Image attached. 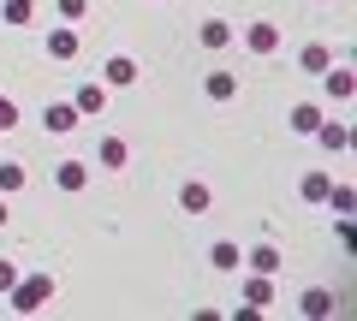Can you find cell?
Instances as JSON below:
<instances>
[{
	"instance_id": "cell-26",
	"label": "cell",
	"mask_w": 357,
	"mask_h": 321,
	"mask_svg": "<svg viewBox=\"0 0 357 321\" xmlns=\"http://www.w3.org/2000/svg\"><path fill=\"white\" fill-rule=\"evenodd\" d=\"M13 280H18V262H6V256H0V297L13 292Z\"/></svg>"
},
{
	"instance_id": "cell-3",
	"label": "cell",
	"mask_w": 357,
	"mask_h": 321,
	"mask_svg": "<svg viewBox=\"0 0 357 321\" xmlns=\"http://www.w3.org/2000/svg\"><path fill=\"white\" fill-rule=\"evenodd\" d=\"M321 95H328V102H340V107L357 95V72H351V60H333L328 72H321Z\"/></svg>"
},
{
	"instance_id": "cell-27",
	"label": "cell",
	"mask_w": 357,
	"mask_h": 321,
	"mask_svg": "<svg viewBox=\"0 0 357 321\" xmlns=\"http://www.w3.org/2000/svg\"><path fill=\"white\" fill-rule=\"evenodd\" d=\"M13 125H18V107L6 102V95H0V131H13Z\"/></svg>"
},
{
	"instance_id": "cell-14",
	"label": "cell",
	"mask_w": 357,
	"mask_h": 321,
	"mask_svg": "<svg viewBox=\"0 0 357 321\" xmlns=\"http://www.w3.org/2000/svg\"><path fill=\"white\" fill-rule=\"evenodd\" d=\"M208 262H215V274H238V268H244V244L215 238V244H208Z\"/></svg>"
},
{
	"instance_id": "cell-13",
	"label": "cell",
	"mask_w": 357,
	"mask_h": 321,
	"mask_svg": "<svg viewBox=\"0 0 357 321\" xmlns=\"http://www.w3.org/2000/svg\"><path fill=\"white\" fill-rule=\"evenodd\" d=\"M96 161H102L107 173H126L131 167V143L126 137H102V143H96Z\"/></svg>"
},
{
	"instance_id": "cell-4",
	"label": "cell",
	"mask_w": 357,
	"mask_h": 321,
	"mask_svg": "<svg viewBox=\"0 0 357 321\" xmlns=\"http://www.w3.org/2000/svg\"><path fill=\"white\" fill-rule=\"evenodd\" d=\"M77 125H84V113L72 107V95L42 107V131H48V137H77Z\"/></svg>"
},
{
	"instance_id": "cell-20",
	"label": "cell",
	"mask_w": 357,
	"mask_h": 321,
	"mask_svg": "<svg viewBox=\"0 0 357 321\" xmlns=\"http://www.w3.org/2000/svg\"><path fill=\"white\" fill-rule=\"evenodd\" d=\"M328 173H304V179H298V196H304V203H328Z\"/></svg>"
},
{
	"instance_id": "cell-9",
	"label": "cell",
	"mask_w": 357,
	"mask_h": 321,
	"mask_svg": "<svg viewBox=\"0 0 357 321\" xmlns=\"http://www.w3.org/2000/svg\"><path fill=\"white\" fill-rule=\"evenodd\" d=\"M178 208H185V214H208V208H215V185L185 179V185H178Z\"/></svg>"
},
{
	"instance_id": "cell-10",
	"label": "cell",
	"mask_w": 357,
	"mask_h": 321,
	"mask_svg": "<svg viewBox=\"0 0 357 321\" xmlns=\"http://www.w3.org/2000/svg\"><path fill=\"white\" fill-rule=\"evenodd\" d=\"M333 60H340V54H333L328 42H304V48H298V72H304V77H321Z\"/></svg>"
},
{
	"instance_id": "cell-5",
	"label": "cell",
	"mask_w": 357,
	"mask_h": 321,
	"mask_svg": "<svg viewBox=\"0 0 357 321\" xmlns=\"http://www.w3.org/2000/svg\"><path fill=\"white\" fill-rule=\"evenodd\" d=\"M42 48H48L54 65H66V60H77V54H84V36H77V24H54L48 36H42Z\"/></svg>"
},
{
	"instance_id": "cell-1",
	"label": "cell",
	"mask_w": 357,
	"mask_h": 321,
	"mask_svg": "<svg viewBox=\"0 0 357 321\" xmlns=\"http://www.w3.org/2000/svg\"><path fill=\"white\" fill-rule=\"evenodd\" d=\"M54 285H60L54 274H18L13 292H6V304H13L18 315H36V309H48V304H54Z\"/></svg>"
},
{
	"instance_id": "cell-16",
	"label": "cell",
	"mask_w": 357,
	"mask_h": 321,
	"mask_svg": "<svg viewBox=\"0 0 357 321\" xmlns=\"http://www.w3.org/2000/svg\"><path fill=\"white\" fill-rule=\"evenodd\" d=\"M232 36H238V30H232L227 18H203V30H197V42H203L208 54H220V48H232Z\"/></svg>"
},
{
	"instance_id": "cell-17",
	"label": "cell",
	"mask_w": 357,
	"mask_h": 321,
	"mask_svg": "<svg viewBox=\"0 0 357 321\" xmlns=\"http://www.w3.org/2000/svg\"><path fill=\"white\" fill-rule=\"evenodd\" d=\"M0 24L30 30V24H36V0H0Z\"/></svg>"
},
{
	"instance_id": "cell-12",
	"label": "cell",
	"mask_w": 357,
	"mask_h": 321,
	"mask_svg": "<svg viewBox=\"0 0 357 321\" xmlns=\"http://www.w3.org/2000/svg\"><path fill=\"white\" fill-rule=\"evenodd\" d=\"M351 137H357V131L345 125V119H321V125H316V143L328 155H345V149H351Z\"/></svg>"
},
{
	"instance_id": "cell-19",
	"label": "cell",
	"mask_w": 357,
	"mask_h": 321,
	"mask_svg": "<svg viewBox=\"0 0 357 321\" xmlns=\"http://www.w3.org/2000/svg\"><path fill=\"white\" fill-rule=\"evenodd\" d=\"M54 185H60V191H84L89 167H84V161H60V167H54Z\"/></svg>"
},
{
	"instance_id": "cell-15",
	"label": "cell",
	"mask_w": 357,
	"mask_h": 321,
	"mask_svg": "<svg viewBox=\"0 0 357 321\" xmlns=\"http://www.w3.org/2000/svg\"><path fill=\"white\" fill-rule=\"evenodd\" d=\"M274 304V274H244V309H268Z\"/></svg>"
},
{
	"instance_id": "cell-8",
	"label": "cell",
	"mask_w": 357,
	"mask_h": 321,
	"mask_svg": "<svg viewBox=\"0 0 357 321\" xmlns=\"http://www.w3.org/2000/svg\"><path fill=\"white\" fill-rule=\"evenodd\" d=\"M107 102H114V90H107V84H77V90H72V107H77L84 119L107 113Z\"/></svg>"
},
{
	"instance_id": "cell-24",
	"label": "cell",
	"mask_w": 357,
	"mask_h": 321,
	"mask_svg": "<svg viewBox=\"0 0 357 321\" xmlns=\"http://www.w3.org/2000/svg\"><path fill=\"white\" fill-rule=\"evenodd\" d=\"M54 13H60V24H84L89 0H54Z\"/></svg>"
},
{
	"instance_id": "cell-6",
	"label": "cell",
	"mask_w": 357,
	"mask_h": 321,
	"mask_svg": "<svg viewBox=\"0 0 357 321\" xmlns=\"http://www.w3.org/2000/svg\"><path fill=\"white\" fill-rule=\"evenodd\" d=\"M280 262H286V256H280V244L256 238V244L244 250V268H238V274H280Z\"/></svg>"
},
{
	"instance_id": "cell-11",
	"label": "cell",
	"mask_w": 357,
	"mask_h": 321,
	"mask_svg": "<svg viewBox=\"0 0 357 321\" xmlns=\"http://www.w3.org/2000/svg\"><path fill=\"white\" fill-rule=\"evenodd\" d=\"M321 119H328V107H321V102H298L292 113H286V125H292V137H316Z\"/></svg>"
},
{
	"instance_id": "cell-2",
	"label": "cell",
	"mask_w": 357,
	"mask_h": 321,
	"mask_svg": "<svg viewBox=\"0 0 357 321\" xmlns=\"http://www.w3.org/2000/svg\"><path fill=\"white\" fill-rule=\"evenodd\" d=\"M232 42H238V48H250L256 60H274V54H280V24H268V18H256V24H244V30H238Z\"/></svg>"
},
{
	"instance_id": "cell-18",
	"label": "cell",
	"mask_w": 357,
	"mask_h": 321,
	"mask_svg": "<svg viewBox=\"0 0 357 321\" xmlns=\"http://www.w3.org/2000/svg\"><path fill=\"white\" fill-rule=\"evenodd\" d=\"M203 95H208V102H232V95H238V77H232V72H208L203 77Z\"/></svg>"
},
{
	"instance_id": "cell-7",
	"label": "cell",
	"mask_w": 357,
	"mask_h": 321,
	"mask_svg": "<svg viewBox=\"0 0 357 321\" xmlns=\"http://www.w3.org/2000/svg\"><path fill=\"white\" fill-rule=\"evenodd\" d=\"M102 84L107 90H131V84H137V60H131V54H107L102 60Z\"/></svg>"
},
{
	"instance_id": "cell-21",
	"label": "cell",
	"mask_w": 357,
	"mask_h": 321,
	"mask_svg": "<svg viewBox=\"0 0 357 321\" xmlns=\"http://www.w3.org/2000/svg\"><path fill=\"white\" fill-rule=\"evenodd\" d=\"M298 309H304V315H333V292H321V285H310V292L298 297Z\"/></svg>"
},
{
	"instance_id": "cell-28",
	"label": "cell",
	"mask_w": 357,
	"mask_h": 321,
	"mask_svg": "<svg viewBox=\"0 0 357 321\" xmlns=\"http://www.w3.org/2000/svg\"><path fill=\"white\" fill-rule=\"evenodd\" d=\"M6 220H13V208H6V196H0V226H6Z\"/></svg>"
},
{
	"instance_id": "cell-23",
	"label": "cell",
	"mask_w": 357,
	"mask_h": 321,
	"mask_svg": "<svg viewBox=\"0 0 357 321\" xmlns=\"http://www.w3.org/2000/svg\"><path fill=\"white\" fill-rule=\"evenodd\" d=\"M328 208L333 214H357V191L351 185H328Z\"/></svg>"
},
{
	"instance_id": "cell-25",
	"label": "cell",
	"mask_w": 357,
	"mask_h": 321,
	"mask_svg": "<svg viewBox=\"0 0 357 321\" xmlns=\"http://www.w3.org/2000/svg\"><path fill=\"white\" fill-rule=\"evenodd\" d=\"M333 232H340V250H351V256H357V214H340V226H333Z\"/></svg>"
},
{
	"instance_id": "cell-22",
	"label": "cell",
	"mask_w": 357,
	"mask_h": 321,
	"mask_svg": "<svg viewBox=\"0 0 357 321\" xmlns=\"http://www.w3.org/2000/svg\"><path fill=\"white\" fill-rule=\"evenodd\" d=\"M24 191V161H0V196Z\"/></svg>"
}]
</instances>
